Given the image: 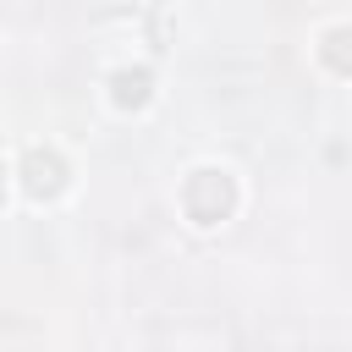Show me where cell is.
Returning <instances> with one entry per match:
<instances>
[{"label": "cell", "mask_w": 352, "mask_h": 352, "mask_svg": "<svg viewBox=\"0 0 352 352\" xmlns=\"http://www.w3.org/2000/svg\"><path fill=\"white\" fill-rule=\"evenodd\" d=\"M148 99V72H121L116 77V104H143Z\"/></svg>", "instance_id": "277c9868"}, {"label": "cell", "mask_w": 352, "mask_h": 352, "mask_svg": "<svg viewBox=\"0 0 352 352\" xmlns=\"http://www.w3.org/2000/svg\"><path fill=\"white\" fill-rule=\"evenodd\" d=\"M22 170H28V192H33V198H55V192L66 187V165H60V154H50V148H33V154L22 160Z\"/></svg>", "instance_id": "7a4b0ae2"}, {"label": "cell", "mask_w": 352, "mask_h": 352, "mask_svg": "<svg viewBox=\"0 0 352 352\" xmlns=\"http://www.w3.org/2000/svg\"><path fill=\"white\" fill-rule=\"evenodd\" d=\"M324 60L336 72H352V28H330L324 33Z\"/></svg>", "instance_id": "3957f363"}, {"label": "cell", "mask_w": 352, "mask_h": 352, "mask_svg": "<svg viewBox=\"0 0 352 352\" xmlns=\"http://www.w3.org/2000/svg\"><path fill=\"white\" fill-rule=\"evenodd\" d=\"M226 209H231V182H226V170H198V176L187 182V214H192L198 226H214Z\"/></svg>", "instance_id": "6da1fadb"}]
</instances>
